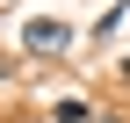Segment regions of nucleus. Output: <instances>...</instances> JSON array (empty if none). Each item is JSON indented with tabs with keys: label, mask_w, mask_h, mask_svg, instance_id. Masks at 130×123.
Wrapping results in <instances>:
<instances>
[{
	"label": "nucleus",
	"mask_w": 130,
	"mask_h": 123,
	"mask_svg": "<svg viewBox=\"0 0 130 123\" xmlns=\"http://www.w3.org/2000/svg\"><path fill=\"white\" fill-rule=\"evenodd\" d=\"M72 29H65V22H51V14H43V22H22V51L29 58H65V51H72Z\"/></svg>",
	"instance_id": "obj_1"
},
{
	"label": "nucleus",
	"mask_w": 130,
	"mask_h": 123,
	"mask_svg": "<svg viewBox=\"0 0 130 123\" xmlns=\"http://www.w3.org/2000/svg\"><path fill=\"white\" fill-rule=\"evenodd\" d=\"M51 116H58V123H94V109H87V101H79V94H65V101H58Z\"/></svg>",
	"instance_id": "obj_2"
},
{
	"label": "nucleus",
	"mask_w": 130,
	"mask_h": 123,
	"mask_svg": "<svg viewBox=\"0 0 130 123\" xmlns=\"http://www.w3.org/2000/svg\"><path fill=\"white\" fill-rule=\"evenodd\" d=\"M0 80H7V58H0Z\"/></svg>",
	"instance_id": "obj_3"
},
{
	"label": "nucleus",
	"mask_w": 130,
	"mask_h": 123,
	"mask_svg": "<svg viewBox=\"0 0 130 123\" xmlns=\"http://www.w3.org/2000/svg\"><path fill=\"white\" fill-rule=\"evenodd\" d=\"M123 80H130V58H123Z\"/></svg>",
	"instance_id": "obj_4"
}]
</instances>
